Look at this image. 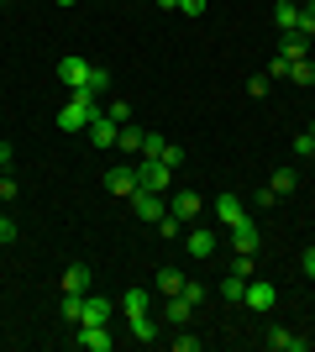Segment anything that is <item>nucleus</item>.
<instances>
[{
  "label": "nucleus",
  "mask_w": 315,
  "mask_h": 352,
  "mask_svg": "<svg viewBox=\"0 0 315 352\" xmlns=\"http://www.w3.org/2000/svg\"><path fill=\"white\" fill-rule=\"evenodd\" d=\"M126 321H132V337L137 342H158V326H152L148 310H142V316H126Z\"/></svg>",
  "instance_id": "obj_21"
},
{
  "label": "nucleus",
  "mask_w": 315,
  "mask_h": 352,
  "mask_svg": "<svg viewBox=\"0 0 315 352\" xmlns=\"http://www.w3.org/2000/svg\"><path fill=\"white\" fill-rule=\"evenodd\" d=\"M268 79H289V58H273L268 63Z\"/></svg>",
  "instance_id": "obj_39"
},
{
  "label": "nucleus",
  "mask_w": 315,
  "mask_h": 352,
  "mask_svg": "<svg viewBox=\"0 0 315 352\" xmlns=\"http://www.w3.org/2000/svg\"><path fill=\"white\" fill-rule=\"evenodd\" d=\"M184 289V274L179 268H163V274H158V294H179Z\"/></svg>",
  "instance_id": "obj_24"
},
{
  "label": "nucleus",
  "mask_w": 315,
  "mask_h": 352,
  "mask_svg": "<svg viewBox=\"0 0 315 352\" xmlns=\"http://www.w3.org/2000/svg\"><path fill=\"white\" fill-rule=\"evenodd\" d=\"M300 268H305V279H315V248H305V258H300Z\"/></svg>",
  "instance_id": "obj_41"
},
{
  "label": "nucleus",
  "mask_w": 315,
  "mask_h": 352,
  "mask_svg": "<svg viewBox=\"0 0 315 352\" xmlns=\"http://www.w3.org/2000/svg\"><path fill=\"white\" fill-rule=\"evenodd\" d=\"M84 132H90V142H95V147L105 153V147H116V137H121V121H110V116L100 111V116H95L90 126H84Z\"/></svg>",
  "instance_id": "obj_8"
},
{
  "label": "nucleus",
  "mask_w": 315,
  "mask_h": 352,
  "mask_svg": "<svg viewBox=\"0 0 315 352\" xmlns=\"http://www.w3.org/2000/svg\"><path fill=\"white\" fill-rule=\"evenodd\" d=\"M5 242H16V221L0 210V248H5Z\"/></svg>",
  "instance_id": "obj_36"
},
{
  "label": "nucleus",
  "mask_w": 315,
  "mask_h": 352,
  "mask_svg": "<svg viewBox=\"0 0 315 352\" xmlns=\"http://www.w3.org/2000/svg\"><path fill=\"white\" fill-rule=\"evenodd\" d=\"M294 184H300V174H294V168H279V174H273V195H289Z\"/></svg>",
  "instance_id": "obj_28"
},
{
  "label": "nucleus",
  "mask_w": 315,
  "mask_h": 352,
  "mask_svg": "<svg viewBox=\"0 0 315 352\" xmlns=\"http://www.w3.org/2000/svg\"><path fill=\"white\" fill-rule=\"evenodd\" d=\"M58 310H63V321H69V326H79V321H84V294H63Z\"/></svg>",
  "instance_id": "obj_20"
},
{
  "label": "nucleus",
  "mask_w": 315,
  "mask_h": 352,
  "mask_svg": "<svg viewBox=\"0 0 315 352\" xmlns=\"http://www.w3.org/2000/svg\"><path fill=\"white\" fill-rule=\"evenodd\" d=\"M90 69H95L90 58H74V53H69V58L58 63V79L74 89V95H90Z\"/></svg>",
  "instance_id": "obj_3"
},
{
  "label": "nucleus",
  "mask_w": 315,
  "mask_h": 352,
  "mask_svg": "<svg viewBox=\"0 0 315 352\" xmlns=\"http://www.w3.org/2000/svg\"><path fill=\"white\" fill-rule=\"evenodd\" d=\"M58 6H74V0H58Z\"/></svg>",
  "instance_id": "obj_45"
},
{
  "label": "nucleus",
  "mask_w": 315,
  "mask_h": 352,
  "mask_svg": "<svg viewBox=\"0 0 315 352\" xmlns=\"http://www.w3.org/2000/svg\"><path fill=\"white\" fill-rule=\"evenodd\" d=\"M16 195H21V190H16V179H0V200H5V206H11Z\"/></svg>",
  "instance_id": "obj_40"
},
{
  "label": "nucleus",
  "mask_w": 315,
  "mask_h": 352,
  "mask_svg": "<svg viewBox=\"0 0 315 352\" xmlns=\"http://www.w3.org/2000/svg\"><path fill=\"white\" fill-rule=\"evenodd\" d=\"M179 294H184V300H189V305H200V300H205V294H210V289H200V284H195V279H184V289H179Z\"/></svg>",
  "instance_id": "obj_35"
},
{
  "label": "nucleus",
  "mask_w": 315,
  "mask_h": 352,
  "mask_svg": "<svg viewBox=\"0 0 315 352\" xmlns=\"http://www.w3.org/2000/svg\"><path fill=\"white\" fill-rule=\"evenodd\" d=\"M263 342H268L273 352H310V337H294V331H284V326H273Z\"/></svg>",
  "instance_id": "obj_12"
},
{
  "label": "nucleus",
  "mask_w": 315,
  "mask_h": 352,
  "mask_svg": "<svg viewBox=\"0 0 315 352\" xmlns=\"http://www.w3.org/2000/svg\"><path fill=\"white\" fill-rule=\"evenodd\" d=\"M121 310H126V316H142V310H152V294L148 289H126L121 294Z\"/></svg>",
  "instance_id": "obj_19"
},
{
  "label": "nucleus",
  "mask_w": 315,
  "mask_h": 352,
  "mask_svg": "<svg viewBox=\"0 0 315 352\" xmlns=\"http://www.w3.org/2000/svg\"><path fill=\"white\" fill-rule=\"evenodd\" d=\"M105 116H110V121H121V126H126V121H132V105H126V100H105Z\"/></svg>",
  "instance_id": "obj_30"
},
{
  "label": "nucleus",
  "mask_w": 315,
  "mask_h": 352,
  "mask_svg": "<svg viewBox=\"0 0 315 352\" xmlns=\"http://www.w3.org/2000/svg\"><path fill=\"white\" fill-rule=\"evenodd\" d=\"M273 206H279V195H273V184H268V190H257V210H273Z\"/></svg>",
  "instance_id": "obj_37"
},
{
  "label": "nucleus",
  "mask_w": 315,
  "mask_h": 352,
  "mask_svg": "<svg viewBox=\"0 0 315 352\" xmlns=\"http://www.w3.org/2000/svg\"><path fill=\"white\" fill-rule=\"evenodd\" d=\"M200 210H205V206H200L195 190H179L174 200H168V216H179V221H200Z\"/></svg>",
  "instance_id": "obj_11"
},
{
  "label": "nucleus",
  "mask_w": 315,
  "mask_h": 352,
  "mask_svg": "<svg viewBox=\"0 0 315 352\" xmlns=\"http://www.w3.org/2000/svg\"><path fill=\"white\" fill-rule=\"evenodd\" d=\"M158 232H163L168 242H179V236H184V221L179 216H163V221H158Z\"/></svg>",
  "instance_id": "obj_31"
},
{
  "label": "nucleus",
  "mask_w": 315,
  "mask_h": 352,
  "mask_svg": "<svg viewBox=\"0 0 315 352\" xmlns=\"http://www.w3.org/2000/svg\"><path fill=\"white\" fill-rule=\"evenodd\" d=\"M142 137H148V132H142V126H121L116 147H121V153H142Z\"/></svg>",
  "instance_id": "obj_22"
},
{
  "label": "nucleus",
  "mask_w": 315,
  "mask_h": 352,
  "mask_svg": "<svg viewBox=\"0 0 315 352\" xmlns=\"http://www.w3.org/2000/svg\"><path fill=\"white\" fill-rule=\"evenodd\" d=\"M268 85H273L268 74H257V79H247V95H253V100H263V95H268Z\"/></svg>",
  "instance_id": "obj_32"
},
{
  "label": "nucleus",
  "mask_w": 315,
  "mask_h": 352,
  "mask_svg": "<svg viewBox=\"0 0 315 352\" xmlns=\"http://www.w3.org/2000/svg\"><path fill=\"white\" fill-rule=\"evenodd\" d=\"M105 89H110V74L95 63V69H90V95H100V100H105Z\"/></svg>",
  "instance_id": "obj_29"
},
{
  "label": "nucleus",
  "mask_w": 315,
  "mask_h": 352,
  "mask_svg": "<svg viewBox=\"0 0 315 352\" xmlns=\"http://www.w3.org/2000/svg\"><path fill=\"white\" fill-rule=\"evenodd\" d=\"M132 216L158 226V221L168 216V200H163V195H152V190H137V195H132Z\"/></svg>",
  "instance_id": "obj_4"
},
{
  "label": "nucleus",
  "mask_w": 315,
  "mask_h": 352,
  "mask_svg": "<svg viewBox=\"0 0 315 352\" xmlns=\"http://www.w3.org/2000/svg\"><path fill=\"white\" fill-rule=\"evenodd\" d=\"M163 147H168L163 132H148V137H142V158H163Z\"/></svg>",
  "instance_id": "obj_26"
},
{
  "label": "nucleus",
  "mask_w": 315,
  "mask_h": 352,
  "mask_svg": "<svg viewBox=\"0 0 315 352\" xmlns=\"http://www.w3.org/2000/svg\"><path fill=\"white\" fill-rule=\"evenodd\" d=\"M231 252H257V226H253V216L231 226Z\"/></svg>",
  "instance_id": "obj_16"
},
{
  "label": "nucleus",
  "mask_w": 315,
  "mask_h": 352,
  "mask_svg": "<svg viewBox=\"0 0 315 352\" xmlns=\"http://www.w3.org/2000/svg\"><path fill=\"white\" fill-rule=\"evenodd\" d=\"M105 190L116 195V200H132L137 195V168H110V174H105Z\"/></svg>",
  "instance_id": "obj_10"
},
{
  "label": "nucleus",
  "mask_w": 315,
  "mask_h": 352,
  "mask_svg": "<svg viewBox=\"0 0 315 352\" xmlns=\"http://www.w3.org/2000/svg\"><path fill=\"white\" fill-rule=\"evenodd\" d=\"M163 163H168V168H184V147L168 142V147H163Z\"/></svg>",
  "instance_id": "obj_34"
},
{
  "label": "nucleus",
  "mask_w": 315,
  "mask_h": 352,
  "mask_svg": "<svg viewBox=\"0 0 315 352\" xmlns=\"http://www.w3.org/2000/svg\"><path fill=\"white\" fill-rule=\"evenodd\" d=\"M305 132H310V137H315V121H310V126H305Z\"/></svg>",
  "instance_id": "obj_44"
},
{
  "label": "nucleus",
  "mask_w": 315,
  "mask_h": 352,
  "mask_svg": "<svg viewBox=\"0 0 315 352\" xmlns=\"http://www.w3.org/2000/svg\"><path fill=\"white\" fill-rule=\"evenodd\" d=\"M110 316H116V300H105V294H84V321L110 326ZM84 321H79V326H84Z\"/></svg>",
  "instance_id": "obj_9"
},
{
  "label": "nucleus",
  "mask_w": 315,
  "mask_h": 352,
  "mask_svg": "<svg viewBox=\"0 0 315 352\" xmlns=\"http://www.w3.org/2000/svg\"><path fill=\"white\" fill-rule=\"evenodd\" d=\"M179 11H184V16H195V21H200V16L210 11V0H179Z\"/></svg>",
  "instance_id": "obj_33"
},
{
  "label": "nucleus",
  "mask_w": 315,
  "mask_h": 352,
  "mask_svg": "<svg viewBox=\"0 0 315 352\" xmlns=\"http://www.w3.org/2000/svg\"><path fill=\"white\" fill-rule=\"evenodd\" d=\"M168 184H174V168H168L163 158H142V163H137V190L168 195Z\"/></svg>",
  "instance_id": "obj_2"
},
{
  "label": "nucleus",
  "mask_w": 315,
  "mask_h": 352,
  "mask_svg": "<svg viewBox=\"0 0 315 352\" xmlns=\"http://www.w3.org/2000/svg\"><path fill=\"white\" fill-rule=\"evenodd\" d=\"M215 248H221V236L210 232V226H195V232L184 236V252H189V258H200V263H205V258H210Z\"/></svg>",
  "instance_id": "obj_7"
},
{
  "label": "nucleus",
  "mask_w": 315,
  "mask_h": 352,
  "mask_svg": "<svg viewBox=\"0 0 315 352\" xmlns=\"http://www.w3.org/2000/svg\"><path fill=\"white\" fill-rule=\"evenodd\" d=\"M11 158H16V153H11V142L0 137V168H11Z\"/></svg>",
  "instance_id": "obj_42"
},
{
  "label": "nucleus",
  "mask_w": 315,
  "mask_h": 352,
  "mask_svg": "<svg viewBox=\"0 0 315 352\" xmlns=\"http://www.w3.org/2000/svg\"><path fill=\"white\" fill-rule=\"evenodd\" d=\"M58 284H63V294H90V268H84V263H69Z\"/></svg>",
  "instance_id": "obj_15"
},
{
  "label": "nucleus",
  "mask_w": 315,
  "mask_h": 352,
  "mask_svg": "<svg viewBox=\"0 0 315 352\" xmlns=\"http://www.w3.org/2000/svg\"><path fill=\"white\" fill-rule=\"evenodd\" d=\"M221 294L242 305V294H247V279H242V274H226V279H221Z\"/></svg>",
  "instance_id": "obj_25"
},
{
  "label": "nucleus",
  "mask_w": 315,
  "mask_h": 352,
  "mask_svg": "<svg viewBox=\"0 0 315 352\" xmlns=\"http://www.w3.org/2000/svg\"><path fill=\"white\" fill-rule=\"evenodd\" d=\"M273 21H279V32H294L300 27V6H294V0H279V6H273Z\"/></svg>",
  "instance_id": "obj_18"
},
{
  "label": "nucleus",
  "mask_w": 315,
  "mask_h": 352,
  "mask_svg": "<svg viewBox=\"0 0 315 352\" xmlns=\"http://www.w3.org/2000/svg\"><path fill=\"white\" fill-rule=\"evenodd\" d=\"M163 316H168V326H189V316H195V305H189V300H184V294H168L163 300Z\"/></svg>",
  "instance_id": "obj_13"
},
{
  "label": "nucleus",
  "mask_w": 315,
  "mask_h": 352,
  "mask_svg": "<svg viewBox=\"0 0 315 352\" xmlns=\"http://www.w3.org/2000/svg\"><path fill=\"white\" fill-rule=\"evenodd\" d=\"M158 11H179V0H158Z\"/></svg>",
  "instance_id": "obj_43"
},
{
  "label": "nucleus",
  "mask_w": 315,
  "mask_h": 352,
  "mask_svg": "<svg viewBox=\"0 0 315 352\" xmlns=\"http://www.w3.org/2000/svg\"><path fill=\"white\" fill-rule=\"evenodd\" d=\"M74 342H79L84 352H110V347H116V337H110V326H95V321L74 326Z\"/></svg>",
  "instance_id": "obj_5"
},
{
  "label": "nucleus",
  "mask_w": 315,
  "mask_h": 352,
  "mask_svg": "<svg viewBox=\"0 0 315 352\" xmlns=\"http://www.w3.org/2000/svg\"><path fill=\"white\" fill-rule=\"evenodd\" d=\"M215 216H221V226H237V221H247V210H242V200L237 195H215Z\"/></svg>",
  "instance_id": "obj_14"
},
{
  "label": "nucleus",
  "mask_w": 315,
  "mask_h": 352,
  "mask_svg": "<svg viewBox=\"0 0 315 352\" xmlns=\"http://www.w3.org/2000/svg\"><path fill=\"white\" fill-rule=\"evenodd\" d=\"M279 58H289V63L310 58V37H300V32H284V53H279Z\"/></svg>",
  "instance_id": "obj_17"
},
{
  "label": "nucleus",
  "mask_w": 315,
  "mask_h": 352,
  "mask_svg": "<svg viewBox=\"0 0 315 352\" xmlns=\"http://www.w3.org/2000/svg\"><path fill=\"white\" fill-rule=\"evenodd\" d=\"M242 305H247V310H273V305H279V289H273L268 279H247V294H242Z\"/></svg>",
  "instance_id": "obj_6"
},
{
  "label": "nucleus",
  "mask_w": 315,
  "mask_h": 352,
  "mask_svg": "<svg viewBox=\"0 0 315 352\" xmlns=\"http://www.w3.org/2000/svg\"><path fill=\"white\" fill-rule=\"evenodd\" d=\"M284 85H315V63H310V58L289 63V79H284Z\"/></svg>",
  "instance_id": "obj_23"
},
{
  "label": "nucleus",
  "mask_w": 315,
  "mask_h": 352,
  "mask_svg": "<svg viewBox=\"0 0 315 352\" xmlns=\"http://www.w3.org/2000/svg\"><path fill=\"white\" fill-rule=\"evenodd\" d=\"M310 147H315V137H310V132L294 137V153H300V158H310Z\"/></svg>",
  "instance_id": "obj_38"
},
{
  "label": "nucleus",
  "mask_w": 315,
  "mask_h": 352,
  "mask_svg": "<svg viewBox=\"0 0 315 352\" xmlns=\"http://www.w3.org/2000/svg\"><path fill=\"white\" fill-rule=\"evenodd\" d=\"M294 32H300V37H315V0L300 6V27H294Z\"/></svg>",
  "instance_id": "obj_27"
},
{
  "label": "nucleus",
  "mask_w": 315,
  "mask_h": 352,
  "mask_svg": "<svg viewBox=\"0 0 315 352\" xmlns=\"http://www.w3.org/2000/svg\"><path fill=\"white\" fill-rule=\"evenodd\" d=\"M100 111H105V100H100V95H74V100H69V105L58 111V126H63V132H84V126H90V121L100 116Z\"/></svg>",
  "instance_id": "obj_1"
}]
</instances>
